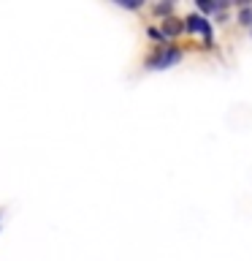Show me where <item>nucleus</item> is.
<instances>
[{
  "label": "nucleus",
  "instance_id": "obj_1",
  "mask_svg": "<svg viewBox=\"0 0 252 261\" xmlns=\"http://www.w3.org/2000/svg\"><path fill=\"white\" fill-rule=\"evenodd\" d=\"M179 57H182V52L174 46H168V49H163L160 55H154L152 60H149V68H168V65H174L179 63Z\"/></svg>",
  "mask_w": 252,
  "mask_h": 261
},
{
  "label": "nucleus",
  "instance_id": "obj_2",
  "mask_svg": "<svg viewBox=\"0 0 252 261\" xmlns=\"http://www.w3.org/2000/svg\"><path fill=\"white\" fill-rule=\"evenodd\" d=\"M184 28L190 30V33H201L203 41H206V44H211V24H209L206 19H203V16H190Z\"/></svg>",
  "mask_w": 252,
  "mask_h": 261
},
{
  "label": "nucleus",
  "instance_id": "obj_3",
  "mask_svg": "<svg viewBox=\"0 0 252 261\" xmlns=\"http://www.w3.org/2000/svg\"><path fill=\"white\" fill-rule=\"evenodd\" d=\"M176 33H182V24H176L174 19L166 22V36H176Z\"/></svg>",
  "mask_w": 252,
  "mask_h": 261
},
{
  "label": "nucleus",
  "instance_id": "obj_4",
  "mask_svg": "<svg viewBox=\"0 0 252 261\" xmlns=\"http://www.w3.org/2000/svg\"><path fill=\"white\" fill-rule=\"evenodd\" d=\"M239 19H241V24H252V8H244L239 14Z\"/></svg>",
  "mask_w": 252,
  "mask_h": 261
},
{
  "label": "nucleus",
  "instance_id": "obj_5",
  "mask_svg": "<svg viewBox=\"0 0 252 261\" xmlns=\"http://www.w3.org/2000/svg\"><path fill=\"white\" fill-rule=\"evenodd\" d=\"M119 6H125V8H138L141 3H138V0H119Z\"/></svg>",
  "mask_w": 252,
  "mask_h": 261
},
{
  "label": "nucleus",
  "instance_id": "obj_6",
  "mask_svg": "<svg viewBox=\"0 0 252 261\" xmlns=\"http://www.w3.org/2000/svg\"><path fill=\"white\" fill-rule=\"evenodd\" d=\"M168 8H171V3H163V6H158V14H166Z\"/></svg>",
  "mask_w": 252,
  "mask_h": 261
}]
</instances>
